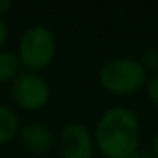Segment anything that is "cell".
I'll return each mask as SVG.
<instances>
[{
	"mask_svg": "<svg viewBox=\"0 0 158 158\" xmlns=\"http://www.w3.org/2000/svg\"><path fill=\"white\" fill-rule=\"evenodd\" d=\"M94 138L104 158H133L141 143L139 117L126 106H112L100 114Z\"/></svg>",
	"mask_w": 158,
	"mask_h": 158,
	"instance_id": "6da1fadb",
	"label": "cell"
},
{
	"mask_svg": "<svg viewBox=\"0 0 158 158\" xmlns=\"http://www.w3.org/2000/svg\"><path fill=\"white\" fill-rule=\"evenodd\" d=\"M148 72L136 58H114L99 70V85L110 95H134L146 87Z\"/></svg>",
	"mask_w": 158,
	"mask_h": 158,
	"instance_id": "7a4b0ae2",
	"label": "cell"
},
{
	"mask_svg": "<svg viewBox=\"0 0 158 158\" xmlns=\"http://www.w3.org/2000/svg\"><path fill=\"white\" fill-rule=\"evenodd\" d=\"M56 56V38L46 26H32L24 31L19 41L17 58L26 72L38 73L46 70Z\"/></svg>",
	"mask_w": 158,
	"mask_h": 158,
	"instance_id": "3957f363",
	"label": "cell"
},
{
	"mask_svg": "<svg viewBox=\"0 0 158 158\" xmlns=\"http://www.w3.org/2000/svg\"><path fill=\"white\" fill-rule=\"evenodd\" d=\"M14 102L24 110H39L49 100V85L39 73H19L10 83Z\"/></svg>",
	"mask_w": 158,
	"mask_h": 158,
	"instance_id": "277c9868",
	"label": "cell"
},
{
	"mask_svg": "<svg viewBox=\"0 0 158 158\" xmlns=\"http://www.w3.org/2000/svg\"><path fill=\"white\" fill-rule=\"evenodd\" d=\"M61 158H94L95 138L94 133L82 123H68L61 127L58 136Z\"/></svg>",
	"mask_w": 158,
	"mask_h": 158,
	"instance_id": "5b68a950",
	"label": "cell"
},
{
	"mask_svg": "<svg viewBox=\"0 0 158 158\" xmlns=\"http://www.w3.org/2000/svg\"><path fill=\"white\" fill-rule=\"evenodd\" d=\"M19 139H21V144L24 146V150L43 158L51 151L53 144H55V134L46 124L27 123L21 126Z\"/></svg>",
	"mask_w": 158,
	"mask_h": 158,
	"instance_id": "8992f818",
	"label": "cell"
},
{
	"mask_svg": "<svg viewBox=\"0 0 158 158\" xmlns=\"http://www.w3.org/2000/svg\"><path fill=\"white\" fill-rule=\"evenodd\" d=\"M21 131L19 117L7 106L0 104V146L10 143Z\"/></svg>",
	"mask_w": 158,
	"mask_h": 158,
	"instance_id": "52a82bcc",
	"label": "cell"
},
{
	"mask_svg": "<svg viewBox=\"0 0 158 158\" xmlns=\"http://www.w3.org/2000/svg\"><path fill=\"white\" fill-rule=\"evenodd\" d=\"M21 70V61L17 55L10 51H0V82H12L19 75Z\"/></svg>",
	"mask_w": 158,
	"mask_h": 158,
	"instance_id": "ba28073f",
	"label": "cell"
},
{
	"mask_svg": "<svg viewBox=\"0 0 158 158\" xmlns=\"http://www.w3.org/2000/svg\"><path fill=\"white\" fill-rule=\"evenodd\" d=\"M139 61L148 73L156 75L158 73V46H150V48L144 49Z\"/></svg>",
	"mask_w": 158,
	"mask_h": 158,
	"instance_id": "9c48e42d",
	"label": "cell"
},
{
	"mask_svg": "<svg viewBox=\"0 0 158 158\" xmlns=\"http://www.w3.org/2000/svg\"><path fill=\"white\" fill-rule=\"evenodd\" d=\"M144 89H146V95H148V99H150L151 106L158 109V73L156 75H151L150 78H148Z\"/></svg>",
	"mask_w": 158,
	"mask_h": 158,
	"instance_id": "30bf717a",
	"label": "cell"
},
{
	"mask_svg": "<svg viewBox=\"0 0 158 158\" xmlns=\"http://www.w3.org/2000/svg\"><path fill=\"white\" fill-rule=\"evenodd\" d=\"M7 36H9L7 26H5V22L0 19V51H2V48H4L5 41H7Z\"/></svg>",
	"mask_w": 158,
	"mask_h": 158,
	"instance_id": "8fae6325",
	"label": "cell"
},
{
	"mask_svg": "<svg viewBox=\"0 0 158 158\" xmlns=\"http://www.w3.org/2000/svg\"><path fill=\"white\" fill-rule=\"evenodd\" d=\"M150 153L153 155V158H158V131L153 134L151 138V144H150Z\"/></svg>",
	"mask_w": 158,
	"mask_h": 158,
	"instance_id": "7c38bea8",
	"label": "cell"
},
{
	"mask_svg": "<svg viewBox=\"0 0 158 158\" xmlns=\"http://www.w3.org/2000/svg\"><path fill=\"white\" fill-rule=\"evenodd\" d=\"M12 5V0H0V15H4L5 12H9Z\"/></svg>",
	"mask_w": 158,
	"mask_h": 158,
	"instance_id": "4fadbf2b",
	"label": "cell"
},
{
	"mask_svg": "<svg viewBox=\"0 0 158 158\" xmlns=\"http://www.w3.org/2000/svg\"><path fill=\"white\" fill-rule=\"evenodd\" d=\"M133 158H153V155H151L150 151H138Z\"/></svg>",
	"mask_w": 158,
	"mask_h": 158,
	"instance_id": "5bb4252c",
	"label": "cell"
},
{
	"mask_svg": "<svg viewBox=\"0 0 158 158\" xmlns=\"http://www.w3.org/2000/svg\"><path fill=\"white\" fill-rule=\"evenodd\" d=\"M100 158H104V156H100Z\"/></svg>",
	"mask_w": 158,
	"mask_h": 158,
	"instance_id": "9a60e30c",
	"label": "cell"
}]
</instances>
